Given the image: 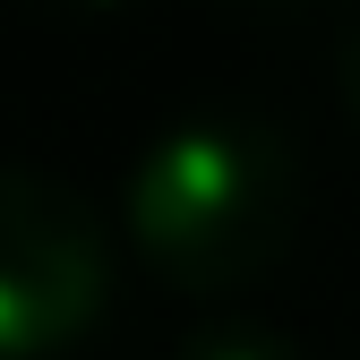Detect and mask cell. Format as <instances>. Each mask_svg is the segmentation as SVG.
I'll return each instance as SVG.
<instances>
[{"label": "cell", "instance_id": "3957f363", "mask_svg": "<svg viewBox=\"0 0 360 360\" xmlns=\"http://www.w3.org/2000/svg\"><path fill=\"white\" fill-rule=\"evenodd\" d=\"M180 360H309V352L275 326H206V335L180 343Z\"/></svg>", "mask_w": 360, "mask_h": 360}, {"label": "cell", "instance_id": "277c9868", "mask_svg": "<svg viewBox=\"0 0 360 360\" xmlns=\"http://www.w3.org/2000/svg\"><path fill=\"white\" fill-rule=\"evenodd\" d=\"M335 86H343V103H352V120H360V26L343 34V52H335Z\"/></svg>", "mask_w": 360, "mask_h": 360}, {"label": "cell", "instance_id": "5b68a950", "mask_svg": "<svg viewBox=\"0 0 360 360\" xmlns=\"http://www.w3.org/2000/svg\"><path fill=\"white\" fill-rule=\"evenodd\" d=\"M257 18H300V9H318V0H249Z\"/></svg>", "mask_w": 360, "mask_h": 360}, {"label": "cell", "instance_id": "7a4b0ae2", "mask_svg": "<svg viewBox=\"0 0 360 360\" xmlns=\"http://www.w3.org/2000/svg\"><path fill=\"white\" fill-rule=\"evenodd\" d=\"M112 300V249L77 189L0 163V360H60Z\"/></svg>", "mask_w": 360, "mask_h": 360}, {"label": "cell", "instance_id": "8992f818", "mask_svg": "<svg viewBox=\"0 0 360 360\" xmlns=\"http://www.w3.org/2000/svg\"><path fill=\"white\" fill-rule=\"evenodd\" d=\"M69 9H129V0H69Z\"/></svg>", "mask_w": 360, "mask_h": 360}, {"label": "cell", "instance_id": "6da1fadb", "mask_svg": "<svg viewBox=\"0 0 360 360\" xmlns=\"http://www.w3.org/2000/svg\"><path fill=\"white\" fill-rule=\"evenodd\" d=\"M120 223L172 292H240L300 232V163L266 120H180L138 155Z\"/></svg>", "mask_w": 360, "mask_h": 360}]
</instances>
